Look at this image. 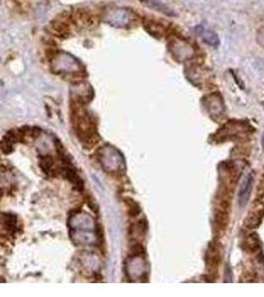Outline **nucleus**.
<instances>
[{"mask_svg":"<svg viewBox=\"0 0 264 297\" xmlns=\"http://www.w3.org/2000/svg\"><path fill=\"white\" fill-rule=\"evenodd\" d=\"M252 186H254V176H252V174H248L244 180L240 190L238 203L240 204V206L244 207L248 203L250 196L252 194Z\"/></svg>","mask_w":264,"mask_h":297,"instance_id":"nucleus-1","label":"nucleus"},{"mask_svg":"<svg viewBox=\"0 0 264 297\" xmlns=\"http://www.w3.org/2000/svg\"><path fill=\"white\" fill-rule=\"evenodd\" d=\"M199 28H200L199 35L203 38V40L206 43H208L209 45L214 46V47H217L219 45V43H220L219 38H218V36L213 31L207 30L204 27H199Z\"/></svg>","mask_w":264,"mask_h":297,"instance_id":"nucleus-2","label":"nucleus"},{"mask_svg":"<svg viewBox=\"0 0 264 297\" xmlns=\"http://www.w3.org/2000/svg\"><path fill=\"white\" fill-rule=\"evenodd\" d=\"M262 146H264V138H262Z\"/></svg>","mask_w":264,"mask_h":297,"instance_id":"nucleus-4","label":"nucleus"},{"mask_svg":"<svg viewBox=\"0 0 264 297\" xmlns=\"http://www.w3.org/2000/svg\"><path fill=\"white\" fill-rule=\"evenodd\" d=\"M256 40L258 43L264 48V25H262L258 30V34H256Z\"/></svg>","mask_w":264,"mask_h":297,"instance_id":"nucleus-3","label":"nucleus"}]
</instances>
